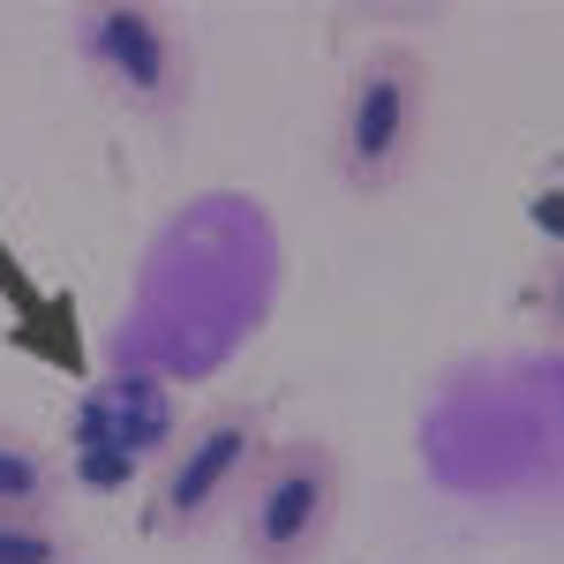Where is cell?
Wrapping results in <instances>:
<instances>
[{
  "label": "cell",
  "mask_w": 564,
  "mask_h": 564,
  "mask_svg": "<svg viewBox=\"0 0 564 564\" xmlns=\"http://www.w3.org/2000/svg\"><path fill=\"white\" fill-rule=\"evenodd\" d=\"M430 113H436V76L430 53L406 39L369 45L347 68L339 90V113H332V181L347 196H391L399 181L422 166V143H430Z\"/></svg>",
  "instance_id": "1"
},
{
  "label": "cell",
  "mask_w": 564,
  "mask_h": 564,
  "mask_svg": "<svg viewBox=\"0 0 564 564\" xmlns=\"http://www.w3.org/2000/svg\"><path fill=\"white\" fill-rule=\"evenodd\" d=\"M68 53L98 98L151 129H181L196 106V39L166 0H84L68 8Z\"/></svg>",
  "instance_id": "2"
},
{
  "label": "cell",
  "mask_w": 564,
  "mask_h": 564,
  "mask_svg": "<svg viewBox=\"0 0 564 564\" xmlns=\"http://www.w3.org/2000/svg\"><path fill=\"white\" fill-rule=\"evenodd\" d=\"M347 505V467L324 436H286L257 459L249 489L234 497V542L241 564H316Z\"/></svg>",
  "instance_id": "3"
},
{
  "label": "cell",
  "mask_w": 564,
  "mask_h": 564,
  "mask_svg": "<svg viewBox=\"0 0 564 564\" xmlns=\"http://www.w3.org/2000/svg\"><path fill=\"white\" fill-rule=\"evenodd\" d=\"M263 452H271L263 406H249V399L204 406V414H196L188 430H174V444H166V467L151 481V512H143L151 534H166V542L212 534V527L234 512V497L249 489Z\"/></svg>",
  "instance_id": "4"
},
{
  "label": "cell",
  "mask_w": 564,
  "mask_h": 564,
  "mask_svg": "<svg viewBox=\"0 0 564 564\" xmlns=\"http://www.w3.org/2000/svg\"><path fill=\"white\" fill-rule=\"evenodd\" d=\"M61 459L23 430H0V512H61Z\"/></svg>",
  "instance_id": "5"
},
{
  "label": "cell",
  "mask_w": 564,
  "mask_h": 564,
  "mask_svg": "<svg viewBox=\"0 0 564 564\" xmlns=\"http://www.w3.org/2000/svg\"><path fill=\"white\" fill-rule=\"evenodd\" d=\"M84 542L61 512H0V564H76Z\"/></svg>",
  "instance_id": "6"
},
{
  "label": "cell",
  "mask_w": 564,
  "mask_h": 564,
  "mask_svg": "<svg viewBox=\"0 0 564 564\" xmlns=\"http://www.w3.org/2000/svg\"><path fill=\"white\" fill-rule=\"evenodd\" d=\"M534 226H542V234H557V181L534 196Z\"/></svg>",
  "instance_id": "7"
}]
</instances>
